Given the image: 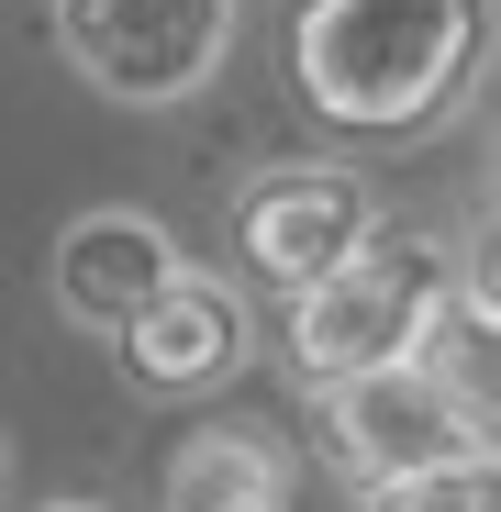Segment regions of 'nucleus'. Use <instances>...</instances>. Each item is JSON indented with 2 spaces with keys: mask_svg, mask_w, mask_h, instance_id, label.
Wrapping results in <instances>:
<instances>
[{
  "mask_svg": "<svg viewBox=\"0 0 501 512\" xmlns=\"http://www.w3.org/2000/svg\"><path fill=\"white\" fill-rule=\"evenodd\" d=\"M245 0H56V56L123 112H167L223 78Z\"/></svg>",
  "mask_w": 501,
  "mask_h": 512,
  "instance_id": "obj_3",
  "label": "nucleus"
},
{
  "mask_svg": "<svg viewBox=\"0 0 501 512\" xmlns=\"http://www.w3.org/2000/svg\"><path fill=\"white\" fill-rule=\"evenodd\" d=\"M45 512H101V501H45Z\"/></svg>",
  "mask_w": 501,
  "mask_h": 512,
  "instance_id": "obj_11",
  "label": "nucleus"
},
{
  "mask_svg": "<svg viewBox=\"0 0 501 512\" xmlns=\"http://www.w3.org/2000/svg\"><path fill=\"white\" fill-rule=\"evenodd\" d=\"M368 512H490V457L435 468V479H401V490H379Z\"/></svg>",
  "mask_w": 501,
  "mask_h": 512,
  "instance_id": "obj_10",
  "label": "nucleus"
},
{
  "mask_svg": "<svg viewBox=\"0 0 501 512\" xmlns=\"http://www.w3.org/2000/svg\"><path fill=\"white\" fill-rule=\"evenodd\" d=\"M323 457H334V479H357L379 501L401 479H435V468L490 457V412L457 401L435 368H379V379L323 390Z\"/></svg>",
  "mask_w": 501,
  "mask_h": 512,
  "instance_id": "obj_4",
  "label": "nucleus"
},
{
  "mask_svg": "<svg viewBox=\"0 0 501 512\" xmlns=\"http://www.w3.org/2000/svg\"><path fill=\"white\" fill-rule=\"evenodd\" d=\"M167 512H290V468L268 435L245 423H212L167 457Z\"/></svg>",
  "mask_w": 501,
  "mask_h": 512,
  "instance_id": "obj_8",
  "label": "nucleus"
},
{
  "mask_svg": "<svg viewBox=\"0 0 501 512\" xmlns=\"http://www.w3.org/2000/svg\"><path fill=\"white\" fill-rule=\"evenodd\" d=\"M412 368H435L457 401L490 412V290H479V279H457V290L435 301V323H424V346H412Z\"/></svg>",
  "mask_w": 501,
  "mask_h": 512,
  "instance_id": "obj_9",
  "label": "nucleus"
},
{
  "mask_svg": "<svg viewBox=\"0 0 501 512\" xmlns=\"http://www.w3.org/2000/svg\"><path fill=\"white\" fill-rule=\"evenodd\" d=\"M234 368H245V301H234V279H201V268H179L123 334V379L156 401H201Z\"/></svg>",
  "mask_w": 501,
  "mask_h": 512,
  "instance_id": "obj_6",
  "label": "nucleus"
},
{
  "mask_svg": "<svg viewBox=\"0 0 501 512\" xmlns=\"http://www.w3.org/2000/svg\"><path fill=\"white\" fill-rule=\"evenodd\" d=\"M457 290L446 245L435 234H368L323 290L290 301V368L312 390H346V379H379V368H412L435 301Z\"/></svg>",
  "mask_w": 501,
  "mask_h": 512,
  "instance_id": "obj_2",
  "label": "nucleus"
},
{
  "mask_svg": "<svg viewBox=\"0 0 501 512\" xmlns=\"http://www.w3.org/2000/svg\"><path fill=\"white\" fill-rule=\"evenodd\" d=\"M0 479H12V446H0Z\"/></svg>",
  "mask_w": 501,
  "mask_h": 512,
  "instance_id": "obj_12",
  "label": "nucleus"
},
{
  "mask_svg": "<svg viewBox=\"0 0 501 512\" xmlns=\"http://www.w3.org/2000/svg\"><path fill=\"white\" fill-rule=\"evenodd\" d=\"M368 234H379V201H368V179H346V167H279V179H257L245 212H234L245 268H257V290H279V301L323 290Z\"/></svg>",
  "mask_w": 501,
  "mask_h": 512,
  "instance_id": "obj_5",
  "label": "nucleus"
},
{
  "mask_svg": "<svg viewBox=\"0 0 501 512\" xmlns=\"http://www.w3.org/2000/svg\"><path fill=\"white\" fill-rule=\"evenodd\" d=\"M179 279V245H167V223L145 212H78L56 234V312L78 334H101V346H123L134 312Z\"/></svg>",
  "mask_w": 501,
  "mask_h": 512,
  "instance_id": "obj_7",
  "label": "nucleus"
},
{
  "mask_svg": "<svg viewBox=\"0 0 501 512\" xmlns=\"http://www.w3.org/2000/svg\"><path fill=\"white\" fill-rule=\"evenodd\" d=\"M290 78L334 134H424L479 78V0H301Z\"/></svg>",
  "mask_w": 501,
  "mask_h": 512,
  "instance_id": "obj_1",
  "label": "nucleus"
}]
</instances>
